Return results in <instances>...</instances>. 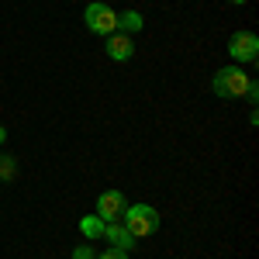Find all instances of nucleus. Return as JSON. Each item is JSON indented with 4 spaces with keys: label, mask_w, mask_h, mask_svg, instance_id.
<instances>
[{
    "label": "nucleus",
    "mask_w": 259,
    "mask_h": 259,
    "mask_svg": "<svg viewBox=\"0 0 259 259\" xmlns=\"http://www.w3.org/2000/svg\"><path fill=\"white\" fill-rule=\"evenodd\" d=\"M249 87H252V76L242 69L239 62H235V66L218 69V73H214V80H211V90H214L221 100H239V97H245V94H249Z\"/></svg>",
    "instance_id": "nucleus-1"
},
{
    "label": "nucleus",
    "mask_w": 259,
    "mask_h": 259,
    "mask_svg": "<svg viewBox=\"0 0 259 259\" xmlns=\"http://www.w3.org/2000/svg\"><path fill=\"white\" fill-rule=\"evenodd\" d=\"M121 225L135 235V239H149L159 232V211L152 204H128L124 214H121Z\"/></svg>",
    "instance_id": "nucleus-2"
},
{
    "label": "nucleus",
    "mask_w": 259,
    "mask_h": 259,
    "mask_svg": "<svg viewBox=\"0 0 259 259\" xmlns=\"http://www.w3.org/2000/svg\"><path fill=\"white\" fill-rule=\"evenodd\" d=\"M83 21H87V28H90L94 35H104V38L118 31V11L107 7V4H100V0H94V4L83 11Z\"/></svg>",
    "instance_id": "nucleus-3"
},
{
    "label": "nucleus",
    "mask_w": 259,
    "mask_h": 259,
    "mask_svg": "<svg viewBox=\"0 0 259 259\" xmlns=\"http://www.w3.org/2000/svg\"><path fill=\"white\" fill-rule=\"evenodd\" d=\"M228 56L235 62H252L259 56V38L252 31H235V35L228 38Z\"/></svg>",
    "instance_id": "nucleus-4"
},
{
    "label": "nucleus",
    "mask_w": 259,
    "mask_h": 259,
    "mask_svg": "<svg viewBox=\"0 0 259 259\" xmlns=\"http://www.w3.org/2000/svg\"><path fill=\"white\" fill-rule=\"evenodd\" d=\"M124 207H128V200H124V194H121V190H104V194L97 197V218L104 221V225L121 221Z\"/></svg>",
    "instance_id": "nucleus-5"
},
{
    "label": "nucleus",
    "mask_w": 259,
    "mask_h": 259,
    "mask_svg": "<svg viewBox=\"0 0 259 259\" xmlns=\"http://www.w3.org/2000/svg\"><path fill=\"white\" fill-rule=\"evenodd\" d=\"M104 239L111 242V249H121V252H132L135 249V235L121 225V221H111V225H104Z\"/></svg>",
    "instance_id": "nucleus-6"
},
{
    "label": "nucleus",
    "mask_w": 259,
    "mask_h": 259,
    "mask_svg": "<svg viewBox=\"0 0 259 259\" xmlns=\"http://www.w3.org/2000/svg\"><path fill=\"white\" fill-rule=\"evenodd\" d=\"M107 56H111L114 62H128L132 56H135V45H132L128 35L114 31V35H107Z\"/></svg>",
    "instance_id": "nucleus-7"
},
{
    "label": "nucleus",
    "mask_w": 259,
    "mask_h": 259,
    "mask_svg": "<svg viewBox=\"0 0 259 259\" xmlns=\"http://www.w3.org/2000/svg\"><path fill=\"white\" fill-rule=\"evenodd\" d=\"M142 24H145V21H142L139 11H124V14H118V31H121V35H128V31H139Z\"/></svg>",
    "instance_id": "nucleus-8"
},
{
    "label": "nucleus",
    "mask_w": 259,
    "mask_h": 259,
    "mask_svg": "<svg viewBox=\"0 0 259 259\" xmlns=\"http://www.w3.org/2000/svg\"><path fill=\"white\" fill-rule=\"evenodd\" d=\"M80 232H83V239H100L104 235V221L97 214H87V218H80Z\"/></svg>",
    "instance_id": "nucleus-9"
},
{
    "label": "nucleus",
    "mask_w": 259,
    "mask_h": 259,
    "mask_svg": "<svg viewBox=\"0 0 259 259\" xmlns=\"http://www.w3.org/2000/svg\"><path fill=\"white\" fill-rule=\"evenodd\" d=\"M0 177L4 180L14 177V159H11V156H0Z\"/></svg>",
    "instance_id": "nucleus-10"
},
{
    "label": "nucleus",
    "mask_w": 259,
    "mask_h": 259,
    "mask_svg": "<svg viewBox=\"0 0 259 259\" xmlns=\"http://www.w3.org/2000/svg\"><path fill=\"white\" fill-rule=\"evenodd\" d=\"M73 259H94V249L90 245H76L73 249Z\"/></svg>",
    "instance_id": "nucleus-11"
},
{
    "label": "nucleus",
    "mask_w": 259,
    "mask_h": 259,
    "mask_svg": "<svg viewBox=\"0 0 259 259\" xmlns=\"http://www.w3.org/2000/svg\"><path fill=\"white\" fill-rule=\"evenodd\" d=\"M94 259H128V252H121V249H107V252H100Z\"/></svg>",
    "instance_id": "nucleus-12"
},
{
    "label": "nucleus",
    "mask_w": 259,
    "mask_h": 259,
    "mask_svg": "<svg viewBox=\"0 0 259 259\" xmlns=\"http://www.w3.org/2000/svg\"><path fill=\"white\" fill-rule=\"evenodd\" d=\"M4 139H7V132H4V128H0V142H4Z\"/></svg>",
    "instance_id": "nucleus-13"
},
{
    "label": "nucleus",
    "mask_w": 259,
    "mask_h": 259,
    "mask_svg": "<svg viewBox=\"0 0 259 259\" xmlns=\"http://www.w3.org/2000/svg\"><path fill=\"white\" fill-rule=\"evenodd\" d=\"M232 4H249V0H232Z\"/></svg>",
    "instance_id": "nucleus-14"
}]
</instances>
